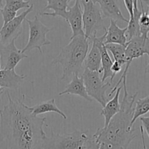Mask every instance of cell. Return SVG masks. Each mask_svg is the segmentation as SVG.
<instances>
[{
	"mask_svg": "<svg viewBox=\"0 0 149 149\" xmlns=\"http://www.w3.org/2000/svg\"><path fill=\"white\" fill-rule=\"evenodd\" d=\"M8 103L0 110V143L6 148H41L46 137L43 127L46 117L32 113L23 99L13 100L6 92Z\"/></svg>",
	"mask_w": 149,
	"mask_h": 149,
	"instance_id": "6da1fadb",
	"label": "cell"
},
{
	"mask_svg": "<svg viewBox=\"0 0 149 149\" xmlns=\"http://www.w3.org/2000/svg\"><path fill=\"white\" fill-rule=\"evenodd\" d=\"M122 86L124 96L119 111L111 118L107 127L99 128L93 134L97 149L127 148L137 136L135 130L131 126V121L138 93L130 95L127 92V84Z\"/></svg>",
	"mask_w": 149,
	"mask_h": 149,
	"instance_id": "7a4b0ae2",
	"label": "cell"
},
{
	"mask_svg": "<svg viewBox=\"0 0 149 149\" xmlns=\"http://www.w3.org/2000/svg\"><path fill=\"white\" fill-rule=\"evenodd\" d=\"M90 40L80 33L71 38L69 43L61 49L60 53L51 62L52 65H61L63 75L61 81L69 79L75 74H79L82 68L89 50Z\"/></svg>",
	"mask_w": 149,
	"mask_h": 149,
	"instance_id": "3957f363",
	"label": "cell"
},
{
	"mask_svg": "<svg viewBox=\"0 0 149 149\" xmlns=\"http://www.w3.org/2000/svg\"><path fill=\"white\" fill-rule=\"evenodd\" d=\"M41 148L96 149L97 146L93 134L91 133L90 130L81 131L76 130L71 133L61 135L55 133L52 128L50 137H45Z\"/></svg>",
	"mask_w": 149,
	"mask_h": 149,
	"instance_id": "277c9868",
	"label": "cell"
},
{
	"mask_svg": "<svg viewBox=\"0 0 149 149\" xmlns=\"http://www.w3.org/2000/svg\"><path fill=\"white\" fill-rule=\"evenodd\" d=\"M144 55H148L149 58L148 36L140 35L132 37L128 41L126 47V63H125V70L115 87L112 89L109 94V97H111L116 92V89L120 86V84L122 85V83L127 82V75L132 61L136 58H141Z\"/></svg>",
	"mask_w": 149,
	"mask_h": 149,
	"instance_id": "5b68a950",
	"label": "cell"
},
{
	"mask_svg": "<svg viewBox=\"0 0 149 149\" xmlns=\"http://www.w3.org/2000/svg\"><path fill=\"white\" fill-rule=\"evenodd\" d=\"M83 5L82 22L84 36L90 39L100 30H106L100 7L91 0H80Z\"/></svg>",
	"mask_w": 149,
	"mask_h": 149,
	"instance_id": "8992f818",
	"label": "cell"
},
{
	"mask_svg": "<svg viewBox=\"0 0 149 149\" xmlns=\"http://www.w3.org/2000/svg\"><path fill=\"white\" fill-rule=\"evenodd\" d=\"M100 73L98 71H91L85 67L81 77L84 80L88 95L98 102L103 107L109 100L106 93L111 87L112 82L109 81L105 83L100 78Z\"/></svg>",
	"mask_w": 149,
	"mask_h": 149,
	"instance_id": "52a82bcc",
	"label": "cell"
},
{
	"mask_svg": "<svg viewBox=\"0 0 149 149\" xmlns=\"http://www.w3.org/2000/svg\"><path fill=\"white\" fill-rule=\"evenodd\" d=\"M24 20L29 26V37L26 46L21 49L22 52L25 53L26 52L36 49L42 54V47L51 44V42L47 39L46 36L52 31V29L44 25L39 20L38 15L35 16L33 20H29L26 17Z\"/></svg>",
	"mask_w": 149,
	"mask_h": 149,
	"instance_id": "ba28073f",
	"label": "cell"
},
{
	"mask_svg": "<svg viewBox=\"0 0 149 149\" xmlns=\"http://www.w3.org/2000/svg\"><path fill=\"white\" fill-rule=\"evenodd\" d=\"M33 10V4H31L26 11L20 13L19 15L15 16L13 20L3 25L2 28L0 30L1 42L3 45L8 44L13 39H17V37L23 33L22 23L24 21L26 16Z\"/></svg>",
	"mask_w": 149,
	"mask_h": 149,
	"instance_id": "9c48e42d",
	"label": "cell"
},
{
	"mask_svg": "<svg viewBox=\"0 0 149 149\" xmlns=\"http://www.w3.org/2000/svg\"><path fill=\"white\" fill-rule=\"evenodd\" d=\"M13 39L8 44L3 45L0 49V63L1 69L15 68L21 60L27 58L28 55L22 52L21 49L15 46V40Z\"/></svg>",
	"mask_w": 149,
	"mask_h": 149,
	"instance_id": "30bf717a",
	"label": "cell"
},
{
	"mask_svg": "<svg viewBox=\"0 0 149 149\" xmlns=\"http://www.w3.org/2000/svg\"><path fill=\"white\" fill-rule=\"evenodd\" d=\"M105 33L102 36H97L96 35L91 36L89 39L90 42L92 43V47L90 49V52L86 56L85 61V67L89 68L91 71H100L101 68V53H100V47L103 45L105 42V38H106V31H104Z\"/></svg>",
	"mask_w": 149,
	"mask_h": 149,
	"instance_id": "8fae6325",
	"label": "cell"
},
{
	"mask_svg": "<svg viewBox=\"0 0 149 149\" xmlns=\"http://www.w3.org/2000/svg\"><path fill=\"white\" fill-rule=\"evenodd\" d=\"M64 20L67 22L72 31V36L71 38L84 33L83 30L82 10L80 4V0H76L72 7H68L65 13Z\"/></svg>",
	"mask_w": 149,
	"mask_h": 149,
	"instance_id": "7c38bea8",
	"label": "cell"
},
{
	"mask_svg": "<svg viewBox=\"0 0 149 149\" xmlns=\"http://www.w3.org/2000/svg\"><path fill=\"white\" fill-rule=\"evenodd\" d=\"M103 17L109 18L116 22L127 23L129 20L125 17L116 0H97Z\"/></svg>",
	"mask_w": 149,
	"mask_h": 149,
	"instance_id": "4fadbf2b",
	"label": "cell"
},
{
	"mask_svg": "<svg viewBox=\"0 0 149 149\" xmlns=\"http://www.w3.org/2000/svg\"><path fill=\"white\" fill-rule=\"evenodd\" d=\"M26 75L17 74L13 69L0 70V87L10 90H17L23 84Z\"/></svg>",
	"mask_w": 149,
	"mask_h": 149,
	"instance_id": "5bb4252c",
	"label": "cell"
},
{
	"mask_svg": "<svg viewBox=\"0 0 149 149\" xmlns=\"http://www.w3.org/2000/svg\"><path fill=\"white\" fill-rule=\"evenodd\" d=\"M127 27L121 29L118 26L117 22L111 19L110 26L106 30L105 44L114 43L126 46L127 45V36H126Z\"/></svg>",
	"mask_w": 149,
	"mask_h": 149,
	"instance_id": "9a60e30c",
	"label": "cell"
},
{
	"mask_svg": "<svg viewBox=\"0 0 149 149\" xmlns=\"http://www.w3.org/2000/svg\"><path fill=\"white\" fill-rule=\"evenodd\" d=\"M76 95L83 97L88 101H93V98L88 95L86 91L85 85L82 77H79V74H75L71 77V81L66 86L65 89L59 93V95Z\"/></svg>",
	"mask_w": 149,
	"mask_h": 149,
	"instance_id": "2e32d148",
	"label": "cell"
},
{
	"mask_svg": "<svg viewBox=\"0 0 149 149\" xmlns=\"http://www.w3.org/2000/svg\"><path fill=\"white\" fill-rule=\"evenodd\" d=\"M122 87H123V86L122 84L116 89L113 98L108 100V102L103 106V109L100 111V115L105 118L104 127H107L111 118L120 110L121 104L120 102H119V94H120Z\"/></svg>",
	"mask_w": 149,
	"mask_h": 149,
	"instance_id": "e0dca14e",
	"label": "cell"
},
{
	"mask_svg": "<svg viewBox=\"0 0 149 149\" xmlns=\"http://www.w3.org/2000/svg\"><path fill=\"white\" fill-rule=\"evenodd\" d=\"M30 109L31 110L32 113L36 116H39L42 113H49V112H54V113H58L64 119H67L66 115L57 106L55 98L40 102L38 104L30 107Z\"/></svg>",
	"mask_w": 149,
	"mask_h": 149,
	"instance_id": "ac0fdd59",
	"label": "cell"
},
{
	"mask_svg": "<svg viewBox=\"0 0 149 149\" xmlns=\"http://www.w3.org/2000/svg\"><path fill=\"white\" fill-rule=\"evenodd\" d=\"M68 0H47V4L45 7V10H52L53 13H40V15L61 17L64 19L67 9L69 7Z\"/></svg>",
	"mask_w": 149,
	"mask_h": 149,
	"instance_id": "d6986e66",
	"label": "cell"
},
{
	"mask_svg": "<svg viewBox=\"0 0 149 149\" xmlns=\"http://www.w3.org/2000/svg\"><path fill=\"white\" fill-rule=\"evenodd\" d=\"M100 53H101V68H100V71H101V73L103 72V74L101 79L103 81H105L106 79L110 78L109 81L111 82H113V79H114V77H113V72L111 69L112 64H113V61L111 58L107 49L105 47V43L100 45Z\"/></svg>",
	"mask_w": 149,
	"mask_h": 149,
	"instance_id": "ffe728a7",
	"label": "cell"
},
{
	"mask_svg": "<svg viewBox=\"0 0 149 149\" xmlns=\"http://www.w3.org/2000/svg\"><path fill=\"white\" fill-rule=\"evenodd\" d=\"M141 14V10L138 9V7L133 9V16L130 17L128 26H127V33L128 41L132 37L140 36L141 31H140V24H139V17Z\"/></svg>",
	"mask_w": 149,
	"mask_h": 149,
	"instance_id": "44dd1931",
	"label": "cell"
},
{
	"mask_svg": "<svg viewBox=\"0 0 149 149\" xmlns=\"http://www.w3.org/2000/svg\"><path fill=\"white\" fill-rule=\"evenodd\" d=\"M105 47L108 51L111 52L114 61L123 66L126 63V46L119 44H105Z\"/></svg>",
	"mask_w": 149,
	"mask_h": 149,
	"instance_id": "7402d4cb",
	"label": "cell"
},
{
	"mask_svg": "<svg viewBox=\"0 0 149 149\" xmlns=\"http://www.w3.org/2000/svg\"><path fill=\"white\" fill-rule=\"evenodd\" d=\"M136 106L134 108L133 116L131 121V126L133 127L135 121L141 116L149 112V95L143 98H140L135 102Z\"/></svg>",
	"mask_w": 149,
	"mask_h": 149,
	"instance_id": "603a6c76",
	"label": "cell"
},
{
	"mask_svg": "<svg viewBox=\"0 0 149 149\" xmlns=\"http://www.w3.org/2000/svg\"><path fill=\"white\" fill-rule=\"evenodd\" d=\"M141 7V14L139 17L140 31L141 35L143 36H148L149 33V15L148 10L146 11L143 7V2L139 0Z\"/></svg>",
	"mask_w": 149,
	"mask_h": 149,
	"instance_id": "cb8c5ba5",
	"label": "cell"
},
{
	"mask_svg": "<svg viewBox=\"0 0 149 149\" xmlns=\"http://www.w3.org/2000/svg\"><path fill=\"white\" fill-rule=\"evenodd\" d=\"M5 1V7L7 8L17 12L20 9L29 8L31 6L29 1L26 0H4Z\"/></svg>",
	"mask_w": 149,
	"mask_h": 149,
	"instance_id": "d4e9b609",
	"label": "cell"
},
{
	"mask_svg": "<svg viewBox=\"0 0 149 149\" xmlns=\"http://www.w3.org/2000/svg\"><path fill=\"white\" fill-rule=\"evenodd\" d=\"M1 15H2L4 24H6L9 21L13 20L15 16H17V12L14 11L13 10H10V9L7 8V7L4 6L1 10Z\"/></svg>",
	"mask_w": 149,
	"mask_h": 149,
	"instance_id": "484cf974",
	"label": "cell"
},
{
	"mask_svg": "<svg viewBox=\"0 0 149 149\" xmlns=\"http://www.w3.org/2000/svg\"><path fill=\"white\" fill-rule=\"evenodd\" d=\"M124 2H125V7H126L128 13H129L130 17H132L133 16V1L132 0H124Z\"/></svg>",
	"mask_w": 149,
	"mask_h": 149,
	"instance_id": "4316f807",
	"label": "cell"
},
{
	"mask_svg": "<svg viewBox=\"0 0 149 149\" xmlns=\"http://www.w3.org/2000/svg\"><path fill=\"white\" fill-rule=\"evenodd\" d=\"M122 65L121 64H119V63L116 62V61H114V62H113V64L111 65V71L113 72V77H115V76L117 74H119L121 71H122Z\"/></svg>",
	"mask_w": 149,
	"mask_h": 149,
	"instance_id": "83f0119b",
	"label": "cell"
},
{
	"mask_svg": "<svg viewBox=\"0 0 149 149\" xmlns=\"http://www.w3.org/2000/svg\"><path fill=\"white\" fill-rule=\"evenodd\" d=\"M140 118V120L142 122V127L143 128H144L146 132L147 135H148L149 138V117H145V116H141Z\"/></svg>",
	"mask_w": 149,
	"mask_h": 149,
	"instance_id": "f1b7e54d",
	"label": "cell"
},
{
	"mask_svg": "<svg viewBox=\"0 0 149 149\" xmlns=\"http://www.w3.org/2000/svg\"><path fill=\"white\" fill-rule=\"evenodd\" d=\"M141 1H143V2L145 3L146 4L147 6H148V15H149V0H141Z\"/></svg>",
	"mask_w": 149,
	"mask_h": 149,
	"instance_id": "f546056e",
	"label": "cell"
},
{
	"mask_svg": "<svg viewBox=\"0 0 149 149\" xmlns=\"http://www.w3.org/2000/svg\"><path fill=\"white\" fill-rule=\"evenodd\" d=\"M145 73H146V74H149V63L148 64H147L146 66Z\"/></svg>",
	"mask_w": 149,
	"mask_h": 149,
	"instance_id": "4dcf8cb0",
	"label": "cell"
},
{
	"mask_svg": "<svg viewBox=\"0 0 149 149\" xmlns=\"http://www.w3.org/2000/svg\"><path fill=\"white\" fill-rule=\"evenodd\" d=\"M4 90H5V89L3 88V87H0V98H1V95H2L4 94Z\"/></svg>",
	"mask_w": 149,
	"mask_h": 149,
	"instance_id": "1f68e13d",
	"label": "cell"
},
{
	"mask_svg": "<svg viewBox=\"0 0 149 149\" xmlns=\"http://www.w3.org/2000/svg\"><path fill=\"white\" fill-rule=\"evenodd\" d=\"M132 1H133L134 8H136V7H138V0H132Z\"/></svg>",
	"mask_w": 149,
	"mask_h": 149,
	"instance_id": "d6a6232c",
	"label": "cell"
},
{
	"mask_svg": "<svg viewBox=\"0 0 149 149\" xmlns=\"http://www.w3.org/2000/svg\"><path fill=\"white\" fill-rule=\"evenodd\" d=\"M2 1H3V0H0V14H1V9H2L3 7H4V6H3V4H2Z\"/></svg>",
	"mask_w": 149,
	"mask_h": 149,
	"instance_id": "836d02e7",
	"label": "cell"
},
{
	"mask_svg": "<svg viewBox=\"0 0 149 149\" xmlns=\"http://www.w3.org/2000/svg\"><path fill=\"white\" fill-rule=\"evenodd\" d=\"M3 45V43L2 42H1V34H0V49H1V46Z\"/></svg>",
	"mask_w": 149,
	"mask_h": 149,
	"instance_id": "e575fe53",
	"label": "cell"
},
{
	"mask_svg": "<svg viewBox=\"0 0 149 149\" xmlns=\"http://www.w3.org/2000/svg\"><path fill=\"white\" fill-rule=\"evenodd\" d=\"M91 1H93V2H94V3H97V0H91Z\"/></svg>",
	"mask_w": 149,
	"mask_h": 149,
	"instance_id": "d590c367",
	"label": "cell"
},
{
	"mask_svg": "<svg viewBox=\"0 0 149 149\" xmlns=\"http://www.w3.org/2000/svg\"><path fill=\"white\" fill-rule=\"evenodd\" d=\"M1 63H0V70H1Z\"/></svg>",
	"mask_w": 149,
	"mask_h": 149,
	"instance_id": "8d00e7d4",
	"label": "cell"
},
{
	"mask_svg": "<svg viewBox=\"0 0 149 149\" xmlns=\"http://www.w3.org/2000/svg\"><path fill=\"white\" fill-rule=\"evenodd\" d=\"M71 1H72V0H68V2H70Z\"/></svg>",
	"mask_w": 149,
	"mask_h": 149,
	"instance_id": "74e56055",
	"label": "cell"
}]
</instances>
